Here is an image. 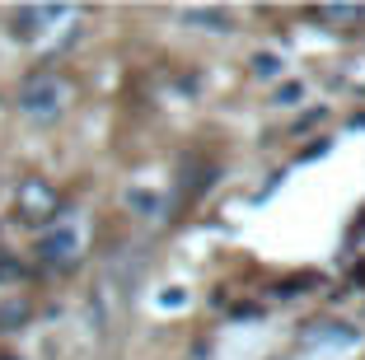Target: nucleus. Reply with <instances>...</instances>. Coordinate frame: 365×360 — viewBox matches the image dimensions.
Wrapping results in <instances>:
<instances>
[{
  "label": "nucleus",
  "instance_id": "nucleus-1",
  "mask_svg": "<svg viewBox=\"0 0 365 360\" xmlns=\"http://www.w3.org/2000/svg\"><path fill=\"white\" fill-rule=\"evenodd\" d=\"M66 98H71V85L61 75H33L29 85L19 89L24 113H33V117H56L66 108Z\"/></svg>",
  "mask_w": 365,
  "mask_h": 360
},
{
  "label": "nucleus",
  "instance_id": "nucleus-2",
  "mask_svg": "<svg viewBox=\"0 0 365 360\" xmlns=\"http://www.w3.org/2000/svg\"><path fill=\"white\" fill-rule=\"evenodd\" d=\"M80 253V230L76 225H56V230L43 234V257L47 262H71Z\"/></svg>",
  "mask_w": 365,
  "mask_h": 360
}]
</instances>
